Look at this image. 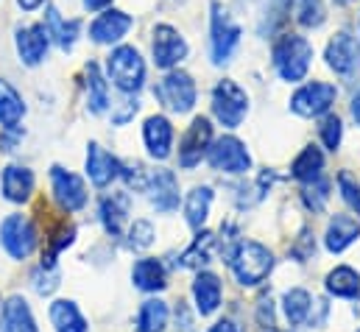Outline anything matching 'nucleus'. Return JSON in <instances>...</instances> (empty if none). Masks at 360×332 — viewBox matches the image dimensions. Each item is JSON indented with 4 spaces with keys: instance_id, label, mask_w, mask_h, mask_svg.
Listing matches in <instances>:
<instances>
[{
    "instance_id": "41",
    "label": "nucleus",
    "mask_w": 360,
    "mask_h": 332,
    "mask_svg": "<svg viewBox=\"0 0 360 332\" xmlns=\"http://www.w3.org/2000/svg\"><path fill=\"white\" fill-rule=\"evenodd\" d=\"M120 179H126L129 187L146 193V184H148V170L140 165V162H120Z\"/></svg>"
},
{
    "instance_id": "2",
    "label": "nucleus",
    "mask_w": 360,
    "mask_h": 332,
    "mask_svg": "<svg viewBox=\"0 0 360 332\" xmlns=\"http://www.w3.org/2000/svg\"><path fill=\"white\" fill-rule=\"evenodd\" d=\"M229 268H232L238 285L255 288V285L266 282L269 274L274 271V254L257 241H240L229 257Z\"/></svg>"
},
{
    "instance_id": "34",
    "label": "nucleus",
    "mask_w": 360,
    "mask_h": 332,
    "mask_svg": "<svg viewBox=\"0 0 360 332\" xmlns=\"http://www.w3.org/2000/svg\"><path fill=\"white\" fill-rule=\"evenodd\" d=\"M310 307H313V296L304 290V288H290L285 290L282 296V310H285V319L293 324V327H302L310 316Z\"/></svg>"
},
{
    "instance_id": "40",
    "label": "nucleus",
    "mask_w": 360,
    "mask_h": 332,
    "mask_svg": "<svg viewBox=\"0 0 360 332\" xmlns=\"http://www.w3.org/2000/svg\"><path fill=\"white\" fill-rule=\"evenodd\" d=\"M338 190H341L344 204L360 215V181L349 170H341V173H338Z\"/></svg>"
},
{
    "instance_id": "32",
    "label": "nucleus",
    "mask_w": 360,
    "mask_h": 332,
    "mask_svg": "<svg viewBox=\"0 0 360 332\" xmlns=\"http://www.w3.org/2000/svg\"><path fill=\"white\" fill-rule=\"evenodd\" d=\"M321 170H324V154H321V148L307 146V148H302V154L293 160V165H290V176H293L296 181L307 184V181L321 179Z\"/></svg>"
},
{
    "instance_id": "16",
    "label": "nucleus",
    "mask_w": 360,
    "mask_h": 332,
    "mask_svg": "<svg viewBox=\"0 0 360 332\" xmlns=\"http://www.w3.org/2000/svg\"><path fill=\"white\" fill-rule=\"evenodd\" d=\"M131 25H134V20L126 11H120V8H103L92 20L90 39L95 45H115V42H120L129 34Z\"/></svg>"
},
{
    "instance_id": "21",
    "label": "nucleus",
    "mask_w": 360,
    "mask_h": 332,
    "mask_svg": "<svg viewBox=\"0 0 360 332\" xmlns=\"http://www.w3.org/2000/svg\"><path fill=\"white\" fill-rule=\"evenodd\" d=\"M131 282H134V288L143 290V293H157V290H165V285H168V271H165L162 260H157V257H143V260H137L134 268H131Z\"/></svg>"
},
{
    "instance_id": "14",
    "label": "nucleus",
    "mask_w": 360,
    "mask_h": 332,
    "mask_svg": "<svg viewBox=\"0 0 360 332\" xmlns=\"http://www.w3.org/2000/svg\"><path fill=\"white\" fill-rule=\"evenodd\" d=\"M210 143H212V126H210V120L207 117H195L187 126V132H184V137H181L179 143V165L187 167V170L195 167L207 157Z\"/></svg>"
},
{
    "instance_id": "3",
    "label": "nucleus",
    "mask_w": 360,
    "mask_h": 332,
    "mask_svg": "<svg viewBox=\"0 0 360 332\" xmlns=\"http://www.w3.org/2000/svg\"><path fill=\"white\" fill-rule=\"evenodd\" d=\"M106 76L123 95H134L146 84V62L137 48L131 45H117L106 56Z\"/></svg>"
},
{
    "instance_id": "49",
    "label": "nucleus",
    "mask_w": 360,
    "mask_h": 332,
    "mask_svg": "<svg viewBox=\"0 0 360 332\" xmlns=\"http://www.w3.org/2000/svg\"><path fill=\"white\" fill-rule=\"evenodd\" d=\"M352 117L358 120V126H360V89H358V95L352 98Z\"/></svg>"
},
{
    "instance_id": "17",
    "label": "nucleus",
    "mask_w": 360,
    "mask_h": 332,
    "mask_svg": "<svg viewBox=\"0 0 360 332\" xmlns=\"http://www.w3.org/2000/svg\"><path fill=\"white\" fill-rule=\"evenodd\" d=\"M84 170H87V179L98 190L109 187L115 179H120V160L106 151L101 143H90L87 146V160H84Z\"/></svg>"
},
{
    "instance_id": "42",
    "label": "nucleus",
    "mask_w": 360,
    "mask_h": 332,
    "mask_svg": "<svg viewBox=\"0 0 360 332\" xmlns=\"http://www.w3.org/2000/svg\"><path fill=\"white\" fill-rule=\"evenodd\" d=\"M137 109H140L137 98H126V101H123V109H120V115H112V123L123 126L129 117H134V115H137Z\"/></svg>"
},
{
    "instance_id": "24",
    "label": "nucleus",
    "mask_w": 360,
    "mask_h": 332,
    "mask_svg": "<svg viewBox=\"0 0 360 332\" xmlns=\"http://www.w3.org/2000/svg\"><path fill=\"white\" fill-rule=\"evenodd\" d=\"M48 316H51V324H53V330L56 332H87L90 330L84 313L79 310V305H76L73 299H56V302L51 305Z\"/></svg>"
},
{
    "instance_id": "47",
    "label": "nucleus",
    "mask_w": 360,
    "mask_h": 332,
    "mask_svg": "<svg viewBox=\"0 0 360 332\" xmlns=\"http://www.w3.org/2000/svg\"><path fill=\"white\" fill-rule=\"evenodd\" d=\"M82 3H84L87 11H103V8H109L112 0H82Z\"/></svg>"
},
{
    "instance_id": "28",
    "label": "nucleus",
    "mask_w": 360,
    "mask_h": 332,
    "mask_svg": "<svg viewBox=\"0 0 360 332\" xmlns=\"http://www.w3.org/2000/svg\"><path fill=\"white\" fill-rule=\"evenodd\" d=\"M25 117V101L22 95L6 82L0 79V126L3 129H17Z\"/></svg>"
},
{
    "instance_id": "51",
    "label": "nucleus",
    "mask_w": 360,
    "mask_h": 332,
    "mask_svg": "<svg viewBox=\"0 0 360 332\" xmlns=\"http://www.w3.org/2000/svg\"><path fill=\"white\" fill-rule=\"evenodd\" d=\"M335 3H355V0H335Z\"/></svg>"
},
{
    "instance_id": "26",
    "label": "nucleus",
    "mask_w": 360,
    "mask_h": 332,
    "mask_svg": "<svg viewBox=\"0 0 360 332\" xmlns=\"http://www.w3.org/2000/svg\"><path fill=\"white\" fill-rule=\"evenodd\" d=\"M324 288L335 299H360V274L349 265H338L327 274Z\"/></svg>"
},
{
    "instance_id": "48",
    "label": "nucleus",
    "mask_w": 360,
    "mask_h": 332,
    "mask_svg": "<svg viewBox=\"0 0 360 332\" xmlns=\"http://www.w3.org/2000/svg\"><path fill=\"white\" fill-rule=\"evenodd\" d=\"M45 0H17V6L22 8V11H34V8H39Z\"/></svg>"
},
{
    "instance_id": "11",
    "label": "nucleus",
    "mask_w": 360,
    "mask_h": 332,
    "mask_svg": "<svg viewBox=\"0 0 360 332\" xmlns=\"http://www.w3.org/2000/svg\"><path fill=\"white\" fill-rule=\"evenodd\" d=\"M151 53H154V65L160 70H174L176 65H181L190 53L187 39L181 37L174 25H157L154 28V39H151Z\"/></svg>"
},
{
    "instance_id": "19",
    "label": "nucleus",
    "mask_w": 360,
    "mask_h": 332,
    "mask_svg": "<svg viewBox=\"0 0 360 332\" xmlns=\"http://www.w3.org/2000/svg\"><path fill=\"white\" fill-rule=\"evenodd\" d=\"M358 238H360V218L347 215V212H338V215L330 218V224H327V235H324L327 251L341 254V251L349 249Z\"/></svg>"
},
{
    "instance_id": "52",
    "label": "nucleus",
    "mask_w": 360,
    "mask_h": 332,
    "mask_svg": "<svg viewBox=\"0 0 360 332\" xmlns=\"http://www.w3.org/2000/svg\"><path fill=\"white\" fill-rule=\"evenodd\" d=\"M358 332H360V330H358Z\"/></svg>"
},
{
    "instance_id": "18",
    "label": "nucleus",
    "mask_w": 360,
    "mask_h": 332,
    "mask_svg": "<svg viewBox=\"0 0 360 332\" xmlns=\"http://www.w3.org/2000/svg\"><path fill=\"white\" fill-rule=\"evenodd\" d=\"M143 143L154 160H168L174 154V126L165 115H151L143 123Z\"/></svg>"
},
{
    "instance_id": "29",
    "label": "nucleus",
    "mask_w": 360,
    "mask_h": 332,
    "mask_svg": "<svg viewBox=\"0 0 360 332\" xmlns=\"http://www.w3.org/2000/svg\"><path fill=\"white\" fill-rule=\"evenodd\" d=\"M210 207H212V187L201 184V187H193L187 193V201H184V218H187V226L190 229H201L210 218Z\"/></svg>"
},
{
    "instance_id": "6",
    "label": "nucleus",
    "mask_w": 360,
    "mask_h": 332,
    "mask_svg": "<svg viewBox=\"0 0 360 332\" xmlns=\"http://www.w3.org/2000/svg\"><path fill=\"white\" fill-rule=\"evenodd\" d=\"M39 243V235H37V226L28 215L22 212H11L3 218L0 224V246L6 249V254L11 260H28L34 249Z\"/></svg>"
},
{
    "instance_id": "45",
    "label": "nucleus",
    "mask_w": 360,
    "mask_h": 332,
    "mask_svg": "<svg viewBox=\"0 0 360 332\" xmlns=\"http://www.w3.org/2000/svg\"><path fill=\"white\" fill-rule=\"evenodd\" d=\"M257 321L263 327H274V307H271V299H260V310H257Z\"/></svg>"
},
{
    "instance_id": "12",
    "label": "nucleus",
    "mask_w": 360,
    "mask_h": 332,
    "mask_svg": "<svg viewBox=\"0 0 360 332\" xmlns=\"http://www.w3.org/2000/svg\"><path fill=\"white\" fill-rule=\"evenodd\" d=\"M324 59H327V68L335 73V76H355L360 68V42L358 37H352L349 31H338L330 42H327V51H324Z\"/></svg>"
},
{
    "instance_id": "35",
    "label": "nucleus",
    "mask_w": 360,
    "mask_h": 332,
    "mask_svg": "<svg viewBox=\"0 0 360 332\" xmlns=\"http://www.w3.org/2000/svg\"><path fill=\"white\" fill-rule=\"evenodd\" d=\"M293 11L302 28H319L327 20V6L324 0H293Z\"/></svg>"
},
{
    "instance_id": "5",
    "label": "nucleus",
    "mask_w": 360,
    "mask_h": 332,
    "mask_svg": "<svg viewBox=\"0 0 360 332\" xmlns=\"http://www.w3.org/2000/svg\"><path fill=\"white\" fill-rule=\"evenodd\" d=\"M212 115L221 126L238 129L249 115V92L232 79H221L212 87Z\"/></svg>"
},
{
    "instance_id": "50",
    "label": "nucleus",
    "mask_w": 360,
    "mask_h": 332,
    "mask_svg": "<svg viewBox=\"0 0 360 332\" xmlns=\"http://www.w3.org/2000/svg\"><path fill=\"white\" fill-rule=\"evenodd\" d=\"M3 310H6V302H3V296H0V321H3Z\"/></svg>"
},
{
    "instance_id": "44",
    "label": "nucleus",
    "mask_w": 360,
    "mask_h": 332,
    "mask_svg": "<svg viewBox=\"0 0 360 332\" xmlns=\"http://www.w3.org/2000/svg\"><path fill=\"white\" fill-rule=\"evenodd\" d=\"M313 251H316V243H313L310 232L304 229V232H302V238H299V249H293L290 254H293V257H299V260H307Z\"/></svg>"
},
{
    "instance_id": "9",
    "label": "nucleus",
    "mask_w": 360,
    "mask_h": 332,
    "mask_svg": "<svg viewBox=\"0 0 360 332\" xmlns=\"http://www.w3.org/2000/svg\"><path fill=\"white\" fill-rule=\"evenodd\" d=\"M154 92H157V98H160L171 112H176V115H187V112L195 106V95H198L193 76L184 73V70H168L165 79L160 82V87H157Z\"/></svg>"
},
{
    "instance_id": "7",
    "label": "nucleus",
    "mask_w": 360,
    "mask_h": 332,
    "mask_svg": "<svg viewBox=\"0 0 360 332\" xmlns=\"http://www.w3.org/2000/svg\"><path fill=\"white\" fill-rule=\"evenodd\" d=\"M207 162L218 173H229V176H240L252 167V154L246 148V143H240L238 137L226 134L210 143L207 148Z\"/></svg>"
},
{
    "instance_id": "13",
    "label": "nucleus",
    "mask_w": 360,
    "mask_h": 332,
    "mask_svg": "<svg viewBox=\"0 0 360 332\" xmlns=\"http://www.w3.org/2000/svg\"><path fill=\"white\" fill-rule=\"evenodd\" d=\"M146 193L151 198V207L162 215H171L179 210V179L174 170L168 167H157L148 173V184Z\"/></svg>"
},
{
    "instance_id": "31",
    "label": "nucleus",
    "mask_w": 360,
    "mask_h": 332,
    "mask_svg": "<svg viewBox=\"0 0 360 332\" xmlns=\"http://www.w3.org/2000/svg\"><path fill=\"white\" fill-rule=\"evenodd\" d=\"M84 76H87V84H84L87 87V106H90L92 115H103L109 109V82L103 79V73L95 62L84 68Z\"/></svg>"
},
{
    "instance_id": "46",
    "label": "nucleus",
    "mask_w": 360,
    "mask_h": 332,
    "mask_svg": "<svg viewBox=\"0 0 360 332\" xmlns=\"http://www.w3.org/2000/svg\"><path fill=\"white\" fill-rule=\"evenodd\" d=\"M210 332H240V327H238L235 321H229V319H224V321H218V324H215V327H212V330H210Z\"/></svg>"
},
{
    "instance_id": "22",
    "label": "nucleus",
    "mask_w": 360,
    "mask_h": 332,
    "mask_svg": "<svg viewBox=\"0 0 360 332\" xmlns=\"http://www.w3.org/2000/svg\"><path fill=\"white\" fill-rule=\"evenodd\" d=\"M34 193V173L25 165L3 167V198L11 204H25Z\"/></svg>"
},
{
    "instance_id": "36",
    "label": "nucleus",
    "mask_w": 360,
    "mask_h": 332,
    "mask_svg": "<svg viewBox=\"0 0 360 332\" xmlns=\"http://www.w3.org/2000/svg\"><path fill=\"white\" fill-rule=\"evenodd\" d=\"M154 238H157V232H154V226H151V221H134L131 226H129V232H126V246L131 251H146L154 246Z\"/></svg>"
},
{
    "instance_id": "30",
    "label": "nucleus",
    "mask_w": 360,
    "mask_h": 332,
    "mask_svg": "<svg viewBox=\"0 0 360 332\" xmlns=\"http://www.w3.org/2000/svg\"><path fill=\"white\" fill-rule=\"evenodd\" d=\"M215 251H218V238L212 232H198L195 241L179 257V265L181 268H198L201 271L207 262H212Z\"/></svg>"
},
{
    "instance_id": "23",
    "label": "nucleus",
    "mask_w": 360,
    "mask_h": 332,
    "mask_svg": "<svg viewBox=\"0 0 360 332\" xmlns=\"http://www.w3.org/2000/svg\"><path fill=\"white\" fill-rule=\"evenodd\" d=\"M129 207H131V201H129L126 193H112V196H106V198L101 201L98 215H101V224H103L106 235H112V238H120V235H123Z\"/></svg>"
},
{
    "instance_id": "38",
    "label": "nucleus",
    "mask_w": 360,
    "mask_h": 332,
    "mask_svg": "<svg viewBox=\"0 0 360 332\" xmlns=\"http://www.w3.org/2000/svg\"><path fill=\"white\" fill-rule=\"evenodd\" d=\"M319 134H321V143L330 148V151H338L341 148V140H344V123L338 115H327L319 126Z\"/></svg>"
},
{
    "instance_id": "4",
    "label": "nucleus",
    "mask_w": 360,
    "mask_h": 332,
    "mask_svg": "<svg viewBox=\"0 0 360 332\" xmlns=\"http://www.w3.org/2000/svg\"><path fill=\"white\" fill-rule=\"evenodd\" d=\"M240 37H243V28L232 20L229 8L215 0L212 3V17H210V51H212V62L215 65H226L235 56V51L240 45Z\"/></svg>"
},
{
    "instance_id": "10",
    "label": "nucleus",
    "mask_w": 360,
    "mask_h": 332,
    "mask_svg": "<svg viewBox=\"0 0 360 332\" xmlns=\"http://www.w3.org/2000/svg\"><path fill=\"white\" fill-rule=\"evenodd\" d=\"M51 187H53V198L59 201L62 210L79 212V210L87 207L90 193H87V184L79 173H73V170L62 165H53L51 167Z\"/></svg>"
},
{
    "instance_id": "37",
    "label": "nucleus",
    "mask_w": 360,
    "mask_h": 332,
    "mask_svg": "<svg viewBox=\"0 0 360 332\" xmlns=\"http://www.w3.org/2000/svg\"><path fill=\"white\" fill-rule=\"evenodd\" d=\"M59 271H56V265H39L34 274H31V285H34V290L39 293V296H51L56 288H59Z\"/></svg>"
},
{
    "instance_id": "20",
    "label": "nucleus",
    "mask_w": 360,
    "mask_h": 332,
    "mask_svg": "<svg viewBox=\"0 0 360 332\" xmlns=\"http://www.w3.org/2000/svg\"><path fill=\"white\" fill-rule=\"evenodd\" d=\"M221 296H224L221 279L215 274H210V271H198L195 279H193V302H195V310L201 316H212L221 307Z\"/></svg>"
},
{
    "instance_id": "43",
    "label": "nucleus",
    "mask_w": 360,
    "mask_h": 332,
    "mask_svg": "<svg viewBox=\"0 0 360 332\" xmlns=\"http://www.w3.org/2000/svg\"><path fill=\"white\" fill-rule=\"evenodd\" d=\"M20 137H22V132H20V126L17 129H3V134H0V151H17L14 146L20 143Z\"/></svg>"
},
{
    "instance_id": "15",
    "label": "nucleus",
    "mask_w": 360,
    "mask_h": 332,
    "mask_svg": "<svg viewBox=\"0 0 360 332\" xmlns=\"http://www.w3.org/2000/svg\"><path fill=\"white\" fill-rule=\"evenodd\" d=\"M14 45H17L20 62H22L25 68H37V65L45 62L48 48H51L48 28H45V25H22V28H17Z\"/></svg>"
},
{
    "instance_id": "27",
    "label": "nucleus",
    "mask_w": 360,
    "mask_h": 332,
    "mask_svg": "<svg viewBox=\"0 0 360 332\" xmlns=\"http://www.w3.org/2000/svg\"><path fill=\"white\" fill-rule=\"evenodd\" d=\"M45 28H48V37L62 48V51H70L79 39V31H82V23L79 20H65L56 8H48L45 14Z\"/></svg>"
},
{
    "instance_id": "33",
    "label": "nucleus",
    "mask_w": 360,
    "mask_h": 332,
    "mask_svg": "<svg viewBox=\"0 0 360 332\" xmlns=\"http://www.w3.org/2000/svg\"><path fill=\"white\" fill-rule=\"evenodd\" d=\"M171 310L162 299H146L137 313V332H162L168 327Z\"/></svg>"
},
{
    "instance_id": "1",
    "label": "nucleus",
    "mask_w": 360,
    "mask_h": 332,
    "mask_svg": "<svg viewBox=\"0 0 360 332\" xmlns=\"http://www.w3.org/2000/svg\"><path fill=\"white\" fill-rule=\"evenodd\" d=\"M271 62L282 82H304V76L310 73V65H313V45L299 34H285L276 39V45L271 51Z\"/></svg>"
},
{
    "instance_id": "39",
    "label": "nucleus",
    "mask_w": 360,
    "mask_h": 332,
    "mask_svg": "<svg viewBox=\"0 0 360 332\" xmlns=\"http://www.w3.org/2000/svg\"><path fill=\"white\" fill-rule=\"evenodd\" d=\"M327 190H330V184H327L324 179L307 181V184H304V190H302V198H304L307 210H313V212H321V210H324V204H327V196H330Z\"/></svg>"
},
{
    "instance_id": "25",
    "label": "nucleus",
    "mask_w": 360,
    "mask_h": 332,
    "mask_svg": "<svg viewBox=\"0 0 360 332\" xmlns=\"http://www.w3.org/2000/svg\"><path fill=\"white\" fill-rule=\"evenodd\" d=\"M0 332H39L37 319H34V313H31V307H28V302L22 296H11L6 302Z\"/></svg>"
},
{
    "instance_id": "8",
    "label": "nucleus",
    "mask_w": 360,
    "mask_h": 332,
    "mask_svg": "<svg viewBox=\"0 0 360 332\" xmlns=\"http://www.w3.org/2000/svg\"><path fill=\"white\" fill-rule=\"evenodd\" d=\"M335 98H338L335 84L307 82L290 95V112H296L299 117H321L333 109Z\"/></svg>"
}]
</instances>
